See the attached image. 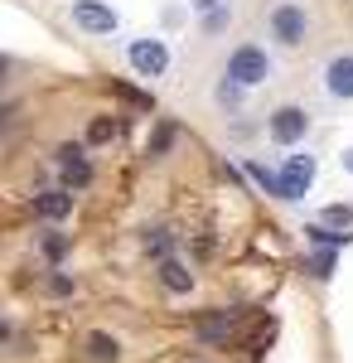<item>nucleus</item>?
I'll use <instances>...</instances> for the list:
<instances>
[{
    "label": "nucleus",
    "mask_w": 353,
    "mask_h": 363,
    "mask_svg": "<svg viewBox=\"0 0 353 363\" xmlns=\"http://www.w3.org/2000/svg\"><path fill=\"white\" fill-rule=\"evenodd\" d=\"M223 78H232L237 87H262L276 78V58L262 49V44H237L232 54H228V68H223Z\"/></svg>",
    "instance_id": "obj_1"
},
{
    "label": "nucleus",
    "mask_w": 353,
    "mask_h": 363,
    "mask_svg": "<svg viewBox=\"0 0 353 363\" xmlns=\"http://www.w3.org/2000/svg\"><path fill=\"white\" fill-rule=\"evenodd\" d=\"M267 29H271V39L281 44V49H300V44L310 39L315 20H310L305 0H276L271 15H267Z\"/></svg>",
    "instance_id": "obj_2"
},
{
    "label": "nucleus",
    "mask_w": 353,
    "mask_h": 363,
    "mask_svg": "<svg viewBox=\"0 0 353 363\" xmlns=\"http://www.w3.org/2000/svg\"><path fill=\"white\" fill-rule=\"evenodd\" d=\"M126 63L136 78H164L169 73V44L155 39V34H140V39H126Z\"/></svg>",
    "instance_id": "obj_3"
},
{
    "label": "nucleus",
    "mask_w": 353,
    "mask_h": 363,
    "mask_svg": "<svg viewBox=\"0 0 353 363\" xmlns=\"http://www.w3.org/2000/svg\"><path fill=\"white\" fill-rule=\"evenodd\" d=\"M68 25L92 34V39H102V34H116L121 29V15H116L111 0H73L68 5Z\"/></svg>",
    "instance_id": "obj_4"
},
{
    "label": "nucleus",
    "mask_w": 353,
    "mask_h": 363,
    "mask_svg": "<svg viewBox=\"0 0 353 363\" xmlns=\"http://www.w3.org/2000/svg\"><path fill=\"white\" fill-rule=\"evenodd\" d=\"M281 203H296V199H305L310 189H315V174H320V160L310 155V150H296V155H286L281 160Z\"/></svg>",
    "instance_id": "obj_5"
},
{
    "label": "nucleus",
    "mask_w": 353,
    "mask_h": 363,
    "mask_svg": "<svg viewBox=\"0 0 353 363\" xmlns=\"http://www.w3.org/2000/svg\"><path fill=\"white\" fill-rule=\"evenodd\" d=\"M267 136H271L281 150H296L300 140L310 136V112H305V107H296V102L276 107V112L267 116Z\"/></svg>",
    "instance_id": "obj_6"
},
{
    "label": "nucleus",
    "mask_w": 353,
    "mask_h": 363,
    "mask_svg": "<svg viewBox=\"0 0 353 363\" xmlns=\"http://www.w3.org/2000/svg\"><path fill=\"white\" fill-rule=\"evenodd\" d=\"M54 165L63 169V189H87L92 184V165H87V150L82 145H58V155H54Z\"/></svg>",
    "instance_id": "obj_7"
},
{
    "label": "nucleus",
    "mask_w": 353,
    "mask_h": 363,
    "mask_svg": "<svg viewBox=\"0 0 353 363\" xmlns=\"http://www.w3.org/2000/svg\"><path fill=\"white\" fill-rule=\"evenodd\" d=\"M325 97L329 102H353V54H334L325 63Z\"/></svg>",
    "instance_id": "obj_8"
},
{
    "label": "nucleus",
    "mask_w": 353,
    "mask_h": 363,
    "mask_svg": "<svg viewBox=\"0 0 353 363\" xmlns=\"http://www.w3.org/2000/svg\"><path fill=\"white\" fill-rule=\"evenodd\" d=\"M73 189H49V194H34V213L44 218V223H63L68 213H73Z\"/></svg>",
    "instance_id": "obj_9"
},
{
    "label": "nucleus",
    "mask_w": 353,
    "mask_h": 363,
    "mask_svg": "<svg viewBox=\"0 0 353 363\" xmlns=\"http://www.w3.org/2000/svg\"><path fill=\"white\" fill-rule=\"evenodd\" d=\"M160 286L169 291V296H189V291H194V272L184 267V262L164 257V262H160Z\"/></svg>",
    "instance_id": "obj_10"
},
{
    "label": "nucleus",
    "mask_w": 353,
    "mask_h": 363,
    "mask_svg": "<svg viewBox=\"0 0 353 363\" xmlns=\"http://www.w3.org/2000/svg\"><path fill=\"white\" fill-rule=\"evenodd\" d=\"M305 238H310V247H349L353 242V228H329V223H305Z\"/></svg>",
    "instance_id": "obj_11"
},
{
    "label": "nucleus",
    "mask_w": 353,
    "mask_h": 363,
    "mask_svg": "<svg viewBox=\"0 0 353 363\" xmlns=\"http://www.w3.org/2000/svg\"><path fill=\"white\" fill-rule=\"evenodd\" d=\"M87 359H92V363H121V339L107 335V330L87 335Z\"/></svg>",
    "instance_id": "obj_12"
},
{
    "label": "nucleus",
    "mask_w": 353,
    "mask_h": 363,
    "mask_svg": "<svg viewBox=\"0 0 353 363\" xmlns=\"http://www.w3.org/2000/svg\"><path fill=\"white\" fill-rule=\"evenodd\" d=\"M39 252H44V262H63V257L73 252V238H68V233H58V228H49V233L39 238Z\"/></svg>",
    "instance_id": "obj_13"
},
{
    "label": "nucleus",
    "mask_w": 353,
    "mask_h": 363,
    "mask_svg": "<svg viewBox=\"0 0 353 363\" xmlns=\"http://www.w3.org/2000/svg\"><path fill=\"white\" fill-rule=\"evenodd\" d=\"M242 169L252 174V179H257V189H267L271 199H281V174H276L271 165H262V160H247Z\"/></svg>",
    "instance_id": "obj_14"
},
{
    "label": "nucleus",
    "mask_w": 353,
    "mask_h": 363,
    "mask_svg": "<svg viewBox=\"0 0 353 363\" xmlns=\"http://www.w3.org/2000/svg\"><path fill=\"white\" fill-rule=\"evenodd\" d=\"M334 262H339V252H334V247H315V252H310V262H305V267H310V277L329 281V277H334Z\"/></svg>",
    "instance_id": "obj_15"
},
{
    "label": "nucleus",
    "mask_w": 353,
    "mask_h": 363,
    "mask_svg": "<svg viewBox=\"0 0 353 363\" xmlns=\"http://www.w3.org/2000/svg\"><path fill=\"white\" fill-rule=\"evenodd\" d=\"M116 131H121V126H116L111 116H92V126H87V140H92V145H102V140H116Z\"/></svg>",
    "instance_id": "obj_16"
},
{
    "label": "nucleus",
    "mask_w": 353,
    "mask_h": 363,
    "mask_svg": "<svg viewBox=\"0 0 353 363\" xmlns=\"http://www.w3.org/2000/svg\"><path fill=\"white\" fill-rule=\"evenodd\" d=\"M232 25V5H218V10H208L203 15V34H218V29Z\"/></svg>",
    "instance_id": "obj_17"
},
{
    "label": "nucleus",
    "mask_w": 353,
    "mask_h": 363,
    "mask_svg": "<svg viewBox=\"0 0 353 363\" xmlns=\"http://www.w3.org/2000/svg\"><path fill=\"white\" fill-rule=\"evenodd\" d=\"M325 223L329 228H353V208H349V203H329V208H325Z\"/></svg>",
    "instance_id": "obj_18"
},
{
    "label": "nucleus",
    "mask_w": 353,
    "mask_h": 363,
    "mask_svg": "<svg viewBox=\"0 0 353 363\" xmlns=\"http://www.w3.org/2000/svg\"><path fill=\"white\" fill-rule=\"evenodd\" d=\"M242 97H247V87H237L232 78H223V83H218V102H223V107H237Z\"/></svg>",
    "instance_id": "obj_19"
},
{
    "label": "nucleus",
    "mask_w": 353,
    "mask_h": 363,
    "mask_svg": "<svg viewBox=\"0 0 353 363\" xmlns=\"http://www.w3.org/2000/svg\"><path fill=\"white\" fill-rule=\"evenodd\" d=\"M169 140H174V126H160V131H155V140L145 145V155H164V150H169Z\"/></svg>",
    "instance_id": "obj_20"
},
{
    "label": "nucleus",
    "mask_w": 353,
    "mask_h": 363,
    "mask_svg": "<svg viewBox=\"0 0 353 363\" xmlns=\"http://www.w3.org/2000/svg\"><path fill=\"white\" fill-rule=\"evenodd\" d=\"M145 252H155V257H169V238H164V233H155V238H150V233H145Z\"/></svg>",
    "instance_id": "obj_21"
},
{
    "label": "nucleus",
    "mask_w": 353,
    "mask_h": 363,
    "mask_svg": "<svg viewBox=\"0 0 353 363\" xmlns=\"http://www.w3.org/2000/svg\"><path fill=\"white\" fill-rule=\"evenodd\" d=\"M49 291H54V296H73L78 281H73V277H49Z\"/></svg>",
    "instance_id": "obj_22"
},
{
    "label": "nucleus",
    "mask_w": 353,
    "mask_h": 363,
    "mask_svg": "<svg viewBox=\"0 0 353 363\" xmlns=\"http://www.w3.org/2000/svg\"><path fill=\"white\" fill-rule=\"evenodd\" d=\"M218 5H228V0H189L194 15H208V10H218Z\"/></svg>",
    "instance_id": "obj_23"
},
{
    "label": "nucleus",
    "mask_w": 353,
    "mask_h": 363,
    "mask_svg": "<svg viewBox=\"0 0 353 363\" xmlns=\"http://www.w3.org/2000/svg\"><path fill=\"white\" fill-rule=\"evenodd\" d=\"M344 169H349V174H353V145H349V150H344Z\"/></svg>",
    "instance_id": "obj_24"
}]
</instances>
